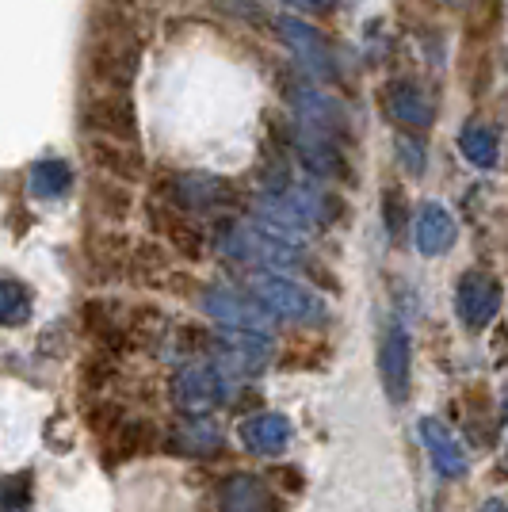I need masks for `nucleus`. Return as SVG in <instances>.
Instances as JSON below:
<instances>
[{
  "label": "nucleus",
  "mask_w": 508,
  "mask_h": 512,
  "mask_svg": "<svg viewBox=\"0 0 508 512\" xmlns=\"http://www.w3.org/2000/svg\"><path fill=\"white\" fill-rule=\"evenodd\" d=\"M138 58H142V16H138V8L100 0L92 8V20H88L85 46L92 85L127 92L138 77Z\"/></svg>",
  "instance_id": "1"
},
{
  "label": "nucleus",
  "mask_w": 508,
  "mask_h": 512,
  "mask_svg": "<svg viewBox=\"0 0 508 512\" xmlns=\"http://www.w3.org/2000/svg\"><path fill=\"white\" fill-rule=\"evenodd\" d=\"M222 253L245 260V264H264V268H298L302 264V249L295 245V237L276 234L268 226H241V222L226 226Z\"/></svg>",
  "instance_id": "2"
},
{
  "label": "nucleus",
  "mask_w": 508,
  "mask_h": 512,
  "mask_svg": "<svg viewBox=\"0 0 508 512\" xmlns=\"http://www.w3.org/2000/svg\"><path fill=\"white\" fill-rule=\"evenodd\" d=\"M253 299L272 314V318L283 321H298V325H321L329 318L325 310V299L314 295L310 287H302L287 276H256L253 279Z\"/></svg>",
  "instance_id": "3"
},
{
  "label": "nucleus",
  "mask_w": 508,
  "mask_h": 512,
  "mask_svg": "<svg viewBox=\"0 0 508 512\" xmlns=\"http://www.w3.org/2000/svg\"><path fill=\"white\" fill-rule=\"evenodd\" d=\"M172 402L176 409H184L188 417H203L214 406H226L230 402V379L218 363H184L176 375H172Z\"/></svg>",
  "instance_id": "4"
},
{
  "label": "nucleus",
  "mask_w": 508,
  "mask_h": 512,
  "mask_svg": "<svg viewBox=\"0 0 508 512\" xmlns=\"http://www.w3.org/2000/svg\"><path fill=\"white\" fill-rule=\"evenodd\" d=\"M81 119L92 130V138H111V142H134L138 146V107L130 92L115 88H96L81 104Z\"/></svg>",
  "instance_id": "5"
},
{
  "label": "nucleus",
  "mask_w": 508,
  "mask_h": 512,
  "mask_svg": "<svg viewBox=\"0 0 508 512\" xmlns=\"http://www.w3.org/2000/svg\"><path fill=\"white\" fill-rule=\"evenodd\" d=\"M165 199L184 214H214L233 207L237 192L230 180L211 176V172H176L172 184L165 188Z\"/></svg>",
  "instance_id": "6"
},
{
  "label": "nucleus",
  "mask_w": 508,
  "mask_h": 512,
  "mask_svg": "<svg viewBox=\"0 0 508 512\" xmlns=\"http://www.w3.org/2000/svg\"><path fill=\"white\" fill-rule=\"evenodd\" d=\"M199 306H203V314L218 321L222 329H245V333H268V329H272V314H268L264 306H256V299H245L241 291L222 287V283L203 287V291H199Z\"/></svg>",
  "instance_id": "7"
},
{
  "label": "nucleus",
  "mask_w": 508,
  "mask_h": 512,
  "mask_svg": "<svg viewBox=\"0 0 508 512\" xmlns=\"http://www.w3.org/2000/svg\"><path fill=\"white\" fill-rule=\"evenodd\" d=\"M130 256H134V241L115 230H92L85 237V272L92 283H119L130 276Z\"/></svg>",
  "instance_id": "8"
},
{
  "label": "nucleus",
  "mask_w": 508,
  "mask_h": 512,
  "mask_svg": "<svg viewBox=\"0 0 508 512\" xmlns=\"http://www.w3.org/2000/svg\"><path fill=\"white\" fill-rule=\"evenodd\" d=\"M379 379L382 390L394 406H402L409 398V386H413V341L405 333V325H390L382 333V348H379Z\"/></svg>",
  "instance_id": "9"
},
{
  "label": "nucleus",
  "mask_w": 508,
  "mask_h": 512,
  "mask_svg": "<svg viewBox=\"0 0 508 512\" xmlns=\"http://www.w3.org/2000/svg\"><path fill=\"white\" fill-rule=\"evenodd\" d=\"M455 314L470 333L486 329L501 314V283L486 272H466L455 287Z\"/></svg>",
  "instance_id": "10"
},
{
  "label": "nucleus",
  "mask_w": 508,
  "mask_h": 512,
  "mask_svg": "<svg viewBox=\"0 0 508 512\" xmlns=\"http://www.w3.org/2000/svg\"><path fill=\"white\" fill-rule=\"evenodd\" d=\"M382 111L390 115V123L402 130H428L436 119V100L424 92L417 81H390L382 88Z\"/></svg>",
  "instance_id": "11"
},
{
  "label": "nucleus",
  "mask_w": 508,
  "mask_h": 512,
  "mask_svg": "<svg viewBox=\"0 0 508 512\" xmlns=\"http://www.w3.org/2000/svg\"><path fill=\"white\" fill-rule=\"evenodd\" d=\"M211 352L218 356V367L226 371H264L272 360V341L268 333H245V329H222L211 337Z\"/></svg>",
  "instance_id": "12"
},
{
  "label": "nucleus",
  "mask_w": 508,
  "mask_h": 512,
  "mask_svg": "<svg viewBox=\"0 0 508 512\" xmlns=\"http://www.w3.org/2000/svg\"><path fill=\"white\" fill-rule=\"evenodd\" d=\"M276 27H279V39L291 46V54H295L298 62L306 65L314 77H321V81H333V77H337L333 54H329L325 39H321L310 23L298 20V16H279Z\"/></svg>",
  "instance_id": "13"
},
{
  "label": "nucleus",
  "mask_w": 508,
  "mask_h": 512,
  "mask_svg": "<svg viewBox=\"0 0 508 512\" xmlns=\"http://www.w3.org/2000/svg\"><path fill=\"white\" fill-rule=\"evenodd\" d=\"M149 218H153L157 234H165V241H169L180 256L199 260V256L207 253V234H203V226L195 222V214H184L180 207H172L169 199H165V207H161V199L153 195V199H149Z\"/></svg>",
  "instance_id": "14"
},
{
  "label": "nucleus",
  "mask_w": 508,
  "mask_h": 512,
  "mask_svg": "<svg viewBox=\"0 0 508 512\" xmlns=\"http://www.w3.org/2000/svg\"><path fill=\"white\" fill-rule=\"evenodd\" d=\"M459 237V222L444 203H421L413 214V245L421 256H444L451 253Z\"/></svg>",
  "instance_id": "15"
},
{
  "label": "nucleus",
  "mask_w": 508,
  "mask_h": 512,
  "mask_svg": "<svg viewBox=\"0 0 508 512\" xmlns=\"http://www.w3.org/2000/svg\"><path fill=\"white\" fill-rule=\"evenodd\" d=\"M88 157L107 180L138 184L146 176V157L134 142H111V138H88Z\"/></svg>",
  "instance_id": "16"
},
{
  "label": "nucleus",
  "mask_w": 508,
  "mask_h": 512,
  "mask_svg": "<svg viewBox=\"0 0 508 512\" xmlns=\"http://www.w3.org/2000/svg\"><path fill=\"white\" fill-rule=\"evenodd\" d=\"M424 440V451H428V459H432V467L440 478H466V470H470V459H466L463 444L455 440V432L447 425H440L436 417H421V425H417Z\"/></svg>",
  "instance_id": "17"
},
{
  "label": "nucleus",
  "mask_w": 508,
  "mask_h": 512,
  "mask_svg": "<svg viewBox=\"0 0 508 512\" xmlns=\"http://www.w3.org/2000/svg\"><path fill=\"white\" fill-rule=\"evenodd\" d=\"M241 444L253 451V455H283L291 444V421L283 413H253L241 421Z\"/></svg>",
  "instance_id": "18"
},
{
  "label": "nucleus",
  "mask_w": 508,
  "mask_h": 512,
  "mask_svg": "<svg viewBox=\"0 0 508 512\" xmlns=\"http://www.w3.org/2000/svg\"><path fill=\"white\" fill-rule=\"evenodd\" d=\"M218 497H222V512H279L276 493L256 474H230Z\"/></svg>",
  "instance_id": "19"
},
{
  "label": "nucleus",
  "mask_w": 508,
  "mask_h": 512,
  "mask_svg": "<svg viewBox=\"0 0 508 512\" xmlns=\"http://www.w3.org/2000/svg\"><path fill=\"white\" fill-rule=\"evenodd\" d=\"M88 214L100 222V226H119L134 214V195H130L127 184L119 180H96L88 188Z\"/></svg>",
  "instance_id": "20"
},
{
  "label": "nucleus",
  "mask_w": 508,
  "mask_h": 512,
  "mask_svg": "<svg viewBox=\"0 0 508 512\" xmlns=\"http://www.w3.org/2000/svg\"><path fill=\"white\" fill-rule=\"evenodd\" d=\"M172 321L157 306H134L127 314V341L130 348H161L169 341Z\"/></svg>",
  "instance_id": "21"
},
{
  "label": "nucleus",
  "mask_w": 508,
  "mask_h": 512,
  "mask_svg": "<svg viewBox=\"0 0 508 512\" xmlns=\"http://www.w3.org/2000/svg\"><path fill=\"white\" fill-rule=\"evenodd\" d=\"M69 188H73V169L62 157H43L27 172V192L35 199H62Z\"/></svg>",
  "instance_id": "22"
},
{
  "label": "nucleus",
  "mask_w": 508,
  "mask_h": 512,
  "mask_svg": "<svg viewBox=\"0 0 508 512\" xmlns=\"http://www.w3.org/2000/svg\"><path fill=\"white\" fill-rule=\"evenodd\" d=\"M459 153L474 169H493L501 161V142H497V130L486 123H466L459 130Z\"/></svg>",
  "instance_id": "23"
},
{
  "label": "nucleus",
  "mask_w": 508,
  "mask_h": 512,
  "mask_svg": "<svg viewBox=\"0 0 508 512\" xmlns=\"http://www.w3.org/2000/svg\"><path fill=\"white\" fill-rule=\"evenodd\" d=\"M130 279H134V283H146V287H165V283L172 279L165 245H157V241L134 245V256H130Z\"/></svg>",
  "instance_id": "24"
},
{
  "label": "nucleus",
  "mask_w": 508,
  "mask_h": 512,
  "mask_svg": "<svg viewBox=\"0 0 508 512\" xmlns=\"http://www.w3.org/2000/svg\"><path fill=\"white\" fill-rule=\"evenodd\" d=\"M172 444H176V451H188V455L203 459V455H214L222 448V432H218V425L203 421V417H191V421L172 428Z\"/></svg>",
  "instance_id": "25"
},
{
  "label": "nucleus",
  "mask_w": 508,
  "mask_h": 512,
  "mask_svg": "<svg viewBox=\"0 0 508 512\" xmlns=\"http://www.w3.org/2000/svg\"><path fill=\"white\" fill-rule=\"evenodd\" d=\"M31 310H35V302H31V291L20 279H0V325L20 329L31 321Z\"/></svg>",
  "instance_id": "26"
},
{
  "label": "nucleus",
  "mask_w": 508,
  "mask_h": 512,
  "mask_svg": "<svg viewBox=\"0 0 508 512\" xmlns=\"http://www.w3.org/2000/svg\"><path fill=\"white\" fill-rule=\"evenodd\" d=\"M0 512H31V474H0Z\"/></svg>",
  "instance_id": "27"
},
{
  "label": "nucleus",
  "mask_w": 508,
  "mask_h": 512,
  "mask_svg": "<svg viewBox=\"0 0 508 512\" xmlns=\"http://www.w3.org/2000/svg\"><path fill=\"white\" fill-rule=\"evenodd\" d=\"M115 379V356L111 352H92V356H85V363H81V383L92 390V394H104V386Z\"/></svg>",
  "instance_id": "28"
},
{
  "label": "nucleus",
  "mask_w": 508,
  "mask_h": 512,
  "mask_svg": "<svg viewBox=\"0 0 508 512\" xmlns=\"http://www.w3.org/2000/svg\"><path fill=\"white\" fill-rule=\"evenodd\" d=\"M382 218H386V226H390V234L398 237L402 234V226H405V199L402 192H386L382 195Z\"/></svg>",
  "instance_id": "29"
},
{
  "label": "nucleus",
  "mask_w": 508,
  "mask_h": 512,
  "mask_svg": "<svg viewBox=\"0 0 508 512\" xmlns=\"http://www.w3.org/2000/svg\"><path fill=\"white\" fill-rule=\"evenodd\" d=\"M398 150H402V165L409 172H424V146L421 142H409V138H398Z\"/></svg>",
  "instance_id": "30"
},
{
  "label": "nucleus",
  "mask_w": 508,
  "mask_h": 512,
  "mask_svg": "<svg viewBox=\"0 0 508 512\" xmlns=\"http://www.w3.org/2000/svg\"><path fill=\"white\" fill-rule=\"evenodd\" d=\"M287 4H298V8H329L337 0H287Z\"/></svg>",
  "instance_id": "31"
},
{
  "label": "nucleus",
  "mask_w": 508,
  "mask_h": 512,
  "mask_svg": "<svg viewBox=\"0 0 508 512\" xmlns=\"http://www.w3.org/2000/svg\"><path fill=\"white\" fill-rule=\"evenodd\" d=\"M478 512H508V505H505V501H497V497H493V501H486V505H482Z\"/></svg>",
  "instance_id": "32"
}]
</instances>
